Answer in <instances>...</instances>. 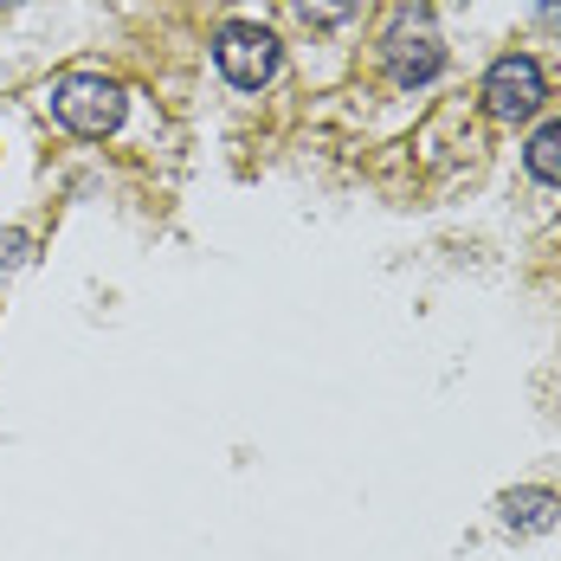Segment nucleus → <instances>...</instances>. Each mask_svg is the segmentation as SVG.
<instances>
[{
    "label": "nucleus",
    "instance_id": "9",
    "mask_svg": "<svg viewBox=\"0 0 561 561\" xmlns=\"http://www.w3.org/2000/svg\"><path fill=\"white\" fill-rule=\"evenodd\" d=\"M0 7H20V0H0Z\"/></svg>",
    "mask_w": 561,
    "mask_h": 561
},
{
    "label": "nucleus",
    "instance_id": "5",
    "mask_svg": "<svg viewBox=\"0 0 561 561\" xmlns=\"http://www.w3.org/2000/svg\"><path fill=\"white\" fill-rule=\"evenodd\" d=\"M497 510H504V529H516V536H549V529L561 523V497H556V491H542V484L504 491Z\"/></svg>",
    "mask_w": 561,
    "mask_h": 561
},
{
    "label": "nucleus",
    "instance_id": "7",
    "mask_svg": "<svg viewBox=\"0 0 561 561\" xmlns=\"http://www.w3.org/2000/svg\"><path fill=\"white\" fill-rule=\"evenodd\" d=\"M290 7H297V13H304L310 26H323V33L355 20V0H290Z\"/></svg>",
    "mask_w": 561,
    "mask_h": 561
},
{
    "label": "nucleus",
    "instance_id": "3",
    "mask_svg": "<svg viewBox=\"0 0 561 561\" xmlns=\"http://www.w3.org/2000/svg\"><path fill=\"white\" fill-rule=\"evenodd\" d=\"M278 33L272 26H259V20H232L220 26V39H214V65H220L226 84H239V91H259V84H272L278 78Z\"/></svg>",
    "mask_w": 561,
    "mask_h": 561
},
{
    "label": "nucleus",
    "instance_id": "4",
    "mask_svg": "<svg viewBox=\"0 0 561 561\" xmlns=\"http://www.w3.org/2000/svg\"><path fill=\"white\" fill-rule=\"evenodd\" d=\"M542 98H549V78H542V65L529 53H504L484 71V111L497 123H529L542 111Z\"/></svg>",
    "mask_w": 561,
    "mask_h": 561
},
{
    "label": "nucleus",
    "instance_id": "8",
    "mask_svg": "<svg viewBox=\"0 0 561 561\" xmlns=\"http://www.w3.org/2000/svg\"><path fill=\"white\" fill-rule=\"evenodd\" d=\"M26 259V232H0V265H20Z\"/></svg>",
    "mask_w": 561,
    "mask_h": 561
},
{
    "label": "nucleus",
    "instance_id": "6",
    "mask_svg": "<svg viewBox=\"0 0 561 561\" xmlns=\"http://www.w3.org/2000/svg\"><path fill=\"white\" fill-rule=\"evenodd\" d=\"M523 162H529V174H536V181H556V187H561V123H542V129L529 136Z\"/></svg>",
    "mask_w": 561,
    "mask_h": 561
},
{
    "label": "nucleus",
    "instance_id": "2",
    "mask_svg": "<svg viewBox=\"0 0 561 561\" xmlns=\"http://www.w3.org/2000/svg\"><path fill=\"white\" fill-rule=\"evenodd\" d=\"M123 111H129V98L104 71H71V78L53 84V116L71 136H111L116 123H123Z\"/></svg>",
    "mask_w": 561,
    "mask_h": 561
},
{
    "label": "nucleus",
    "instance_id": "1",
    "mask_svg": "<svg viewBox=\"0 0 561 561\" xmlns=\"http://www.w3.org/2000/svg\"><path fill=\"white\" fill-rule=\"evenodd\" d=\"M381 65L393 71V84H407V91H420V84H433V78L446 71V39H439V26H433L426 7H400L388 20V33H381Z\"/></svg>",
    "mask_w": 561,
    "mask_h": 561
}]
</instances>
